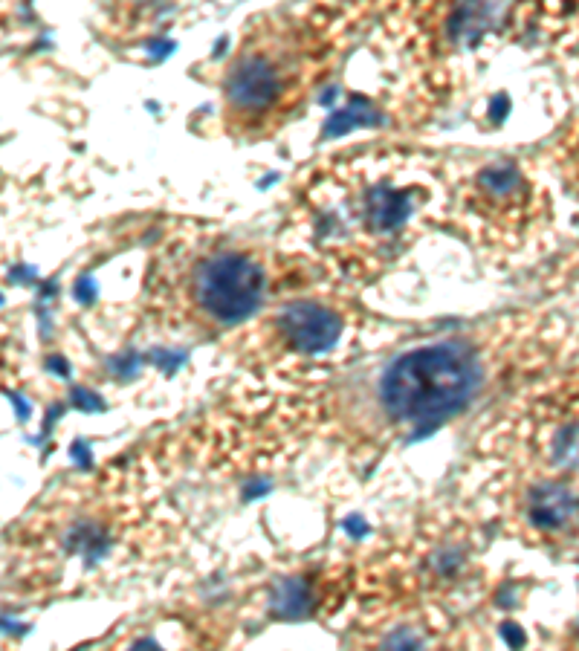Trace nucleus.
I'll return each instance as SVG.
<instances>
[{
    "instance_id": "5",
    "label": "nucleus",
    "mask_w": 579,
    "mask_h": 651,
    "mask_svg": "<svg viewBox=\"0 0 579 651\" xmlns=\"http://www.w3.org/2000/svg\"><path fill=\"white\" fill-rule=\"evenodd\" d=\"M278 336L287 348L299 353H322L342 336V316L325 301H290L273 319Z\"/></svg>"
},
{
    "instance_id": "2",
    "label": "nucleus",
    "mask_w": 579,
    "mask_h": 651,
    "mask_svg": "<svg viewBox=\"0 0 579 651\" xmlns=\"http://www.w3.org/2000/svg\"><path fill=\"white\" fill-rule=\"evenodd\" d=\"M322 50L325 47H313L310 21L290 18L267 29L264 38L241 50L226 73V116L244 131L267 128L273 119H281L304 96V84L310 82V70Z\"/></svg>"
},
{
    "instance_id": "6",
    "label": "nucleus",
    "mask_w": 579,
    "mask_h": 651,
    "mask_svg": "<svg viewBox=\"0 0 579 651\" xmlns=\"http://www.w3.org/2000/svg\"><path fill=\"white\" fill-rule=\"evenodd\" d=\"M530 518L539 527H562L574 516V495L562 487H539L530 495Z\"/></svg>"
},
{
    "instance_id": "4",
    "label": "nucleus",
    "mask_w": 579,
    "mask_h": 651,
    "mask_svg": "<svg viewBox=\"0 0 579 651\" xmlns=\"http://www.w3.org/2000/svg\"><path fill=\"white\" fill-rule=\"evenodd\" d=\"M174 296L212 325H238L249 319L267 296L264 261L235 246L186 252L174 264Z\"/></svg>"
},
{
    "instance_id": "1",
    "label": "nucleus",
    "mask_w": 579,
    "mask_h": 651,
    "mask_svg": "<svg viewBox=\"0 0 579 651\" xmlns=\"http://www.w3.org/2000/svg\"><path fill=\"white\" fill-rule=\"evenodd\" d=\"M429 206V191L406 165L391 160H362L339 171L307 194L313 244H394L412 226L414 215Z\"/></svg>"
},
{
    "instance_id": "3",
    "label": "nucleus",
    "mask_w": 579,
    "mask_h": 651,
    "mask_svg": "<svg viewBox=\"0 0 579 651\" xmlns=\"http://www.w3.org/2000/svg\"><path fill=\"white\" fill-rule=\"evenodd\" d=\"M478 388V359L464 342L429 345L400 356L383 377L388 414L406 423H435L458 414Z\"/></svg>"
}]
</instances>
